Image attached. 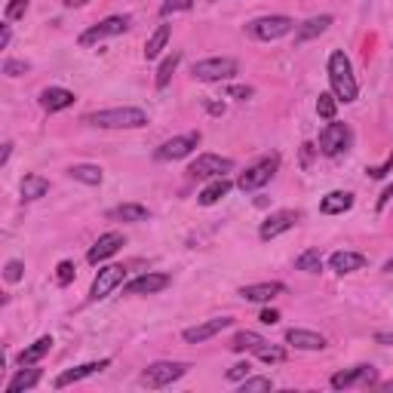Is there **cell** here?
Here are the masks:
<instances>
[{
	"label": "cell",
	"instance_id": "39",
	"mask_svg": "<svg viewBox=\"0 0 393 393\" xmlns=\"http://www.w3.org/2000/svg\"><path fill=\"white\" fill-rule=\"evenodd\" d=\"M22 274H25V265H22V261H6L3 265V280L6 283H19L22 280Z\"/></svg>",
	"mask_w": 393,
	"mask_h": 393
},
{
	"label": "cell",
	"instance_id": "51",
	"mask_svg": "<svg viewBox=\"0 0 393 393\" xmlns=\"http://www.w3.org/2000/svg\"><path fill=\"white\" fill-rule=\"evenodd\" d=\"M375 341H381V344H393V335H387V332H378V335H375Z\"/></svg>",
	"mask_w": 393,
	"mask_h": 393
},
{
	"label": "cell",
	"instance_id": "11",
	"mask_svg": "<svg viewBox=\"0 0 393 393\" xmlns=\"http://www.w3.org/2000/svg\"><path fill=\"white\" fill-rule=\"evenodd\" d=\"M200 144V133H188V135H175L163 142L157 151H154V160H160V163H169V160H181L188 157L191 151H194Z\"/></svg>",
	"mask_w": 393,
	"mask_h": 393
},
{
	"label": "cell",
	"instance_id": "30",
	"mask_svg": "<svg viewBox=\"0 0 393 393\" xmlns=\"http://www.w3.org/2000/svg\"><path fill=\"white\" fill-rule=\"evenodd\" d=\"M22 200H40V197H46L50 194V181L43 179V175H25V179H22Z\"/></svg>",
	"mask_w": 393,
	"mask_h": 393
},
{
	"label": "cell",
	"instance_id": "27",
	"mask_svg": "<svg viewBox=\"0 0 393 393\" xmlns=\"http://www.w3.org/2000/svg\"><path fill=\"white\" fill-rule=\"evenodd\" d=\"M265 344H267L265 338H261L258 332H249V329H243V332H237L234 338H230V350L234 353H258Z\"/></svg>",
	"mask_w": 393,
	"mask_h": 393
},
{
	"label": "cell",
	"instance_id": "53",
	"mask_svg": "<svg viewBox=\"0 0 393 393\" xmlns=\"http://www.w3.org/2000/svg\"><path fill=\"white\" fill-rule=\"evenodd\" d=\"M381 390H393V381H384V384H378Z\"/></svg>",
	"mask_w": 393,
	"mask_h": 393
},
{
	"label": "cell",
	"instance_id": "47",
	"mask_svg": "<svg viewBox=\"0 0 393 393\" xmlns=\"http://www.w3.org/2000/svg\"><path fill=\"white\" fill-rule=\"evenodd\" d=\"M10 40H13V31H10V25H3V31H0V50H6Z\"/></svg>",
	"mask_w": 393,
	"mask_h": 393
},
{
	"label": "cell",
	"instance_id": "6",
	"mask_svg": "<svg viewBox=\"0 0 393 393\" xmlns=\"http://www.w3.org/2000/svg\"><path fill=\"white\" fill-rule=\"evenodd\" d=\"M292 28H295V22L289 15H258L246 25V34L255 37V40H280Z\"/></svg>",
	"mask_w": 393,
	"mask_h": 393
},
{
	"label": "cell",
	"instance_id": "37",
	"mask_svg": "<svg viewBox=\"0 0 393 393\" xmlns=\"http://www.w3.org/2000/svg\"><path fill=\"white\" fill-rule=\"evenodd\" d=\"M255 357L261 359V363H283V359H286V350L283 348H271V344H265V348H261Z\"/></svg>",
	"mask_w": 393,
	"mask_h": 393
},
{
	"label": "cell",
	"instance_id": "3",
	"mask_svg": "<svg viewBox=\"0 0 393 393\" xmlns=\"http://www.w3.org/2000/svg\"><path fill=\"white\" fill-rule=\"evenodd\" d=\"M276 169H280V154H267V157H261L258 163H252L240 179H237V188H240L243 194H252V191L265 188V184L274 179Z\"/></svg>",
	"mask_w": 393,
	"mask_h": 393
},
{
	"label": "cell",
	"instance_id": "42",
	"mask_svg": "<svg viewBox=\"0 0 393 393\" xmlns=\"http://www.w3.org/2000/svg\"><path fill=\"white\" fill-rule=\"evenodd\" d=\"M249 375H252L249 363H237V366L228 369V381H243V378H249Z\"/></svg>",
	"mask_w": 393,
	"mask_h": 393
},
{
	"label": "cell",
	"instance_id": "31",
	"mask_svg": "<svg viewBox=\"0 0 393 393\" xmlns=\"http://www.w3.org/2000/svg\"><path fill=\"white\" fill-rule=\"evenodd\" d=\"M166 43H169V25H157V31H154V34L148 37V43H144V59L154 61L166 50Z\"/></svg>",
	"mask_w": 393,
	"mask_h": 393
},
{
	"label": "cell",
	"instance_id": "18",
	"mask_svg": "<svg viewBox=\"0 0 393 393\" xmlns=\"http://www.w3.org/2000/svg\"><path fill=\"white\" fill-rule=\"evenodd\" d=\"M77 102V96L71 89H61V87H46L40 92V105H43V111H50V114H56V111H65V107H71Z\"/></svg>",
	"mask_w": 393,
	"mask_h": 393
},
{
	"label": "cell",
	"instance_id": "12",
	"mask_svg": "<svg viewBox=\"0 0 393 393\" xmlns=\"http://www.w3.org/2000/svg\"><path fill=\"white\" fill-rule=\"evenodd\" d=\"M298 218H302V212H295V209H280V212L267 215L258 228V237L261 240H274V237H280V234H286V230L295 228Z\"/></svg>",
	"mask_w": 393,
	"mask_h": 393
},
{
	"label": "cell",
	"instance_id": "24",
	"mask_svg": "<svg viewBox=\"0 0 393 393\" xmlns=\"http://www.w3.org/2000/svg\"><path fill=\"white\" fill-rule=\"evenodd\" d=\"M329 25H332V15H313V19L302 22L295 31V43H307V40H313V37L326 34Z\"/></svg>",
	"mask_w": 393,
	"mask_h": 393
},
{
	"label": "cell",
	"instance_id": "2",
	"mask_svg": "<svg viewBox=\"0 0 393 393\" xmlns=\"http://www.w3.org/2000/svg\"><path fill=\"white\" fill-rule=\"evenodd\" d=\"M83 123L98 129H142L148 126V114L142 107H107V111H92Z\"/></svg>",
	"mask_w": 393,
	"mask_h": 393
},
{
	"label": "cell",
	"instance_id": "54",
	"mask_svg": "<svg viewBox=\"0 0 393 393\" xmlns=\"http://www.w3.org/2000/svg\"><path fill=\"white\" fill-rule=\"evenodd\" d=\"M212 3H218V0H212Z\"/></svg>",
	"mask_w": 393,
	"mask_h": 393
},
{
	"label": "cell",
	"instance_id": "10",
	"mask_svg": "<svg viewBox=\"0 0 393 393\" xmlns=\"http://www.w3.org/2000/svg\"><path fill=\"white\" fill-rule=\"evenodd\" d=\"M123 280H126V267L123 265L102 267V271L96 274V280H92V286H89V302H102V298H107L117 286H123Z\"/></svg>",
	"mask_w": 393,
	"mask_h": 393
},
{
	"label": "cell",
	"instance_id": "26",
	"mask_svg": "<svg viewBox=\"0 0 393 393\" xmlns=\"http://www.w3.org/2000/svg\"><path fill=\"white\" fill-rule=\"evenodd\" d=\"M230 188H234V184H230V181L225 179V175H221V179H212L203 191H200L197 203H200V206H215L221 197H228V194H230Z\"/></svg>",
	"mask_w": 393,
	"mask_h": 393
},
{
	"label": "cell",
	"instance_id": "41",
	"mask_svg": "<svg viewBox=\"0 0 393 393\" xmlns=\"http://www.w3.org/2000/svg\"><path fill=\"white\" fill-rule=\"evenodd\" d=\"M28 71V61H22V59H6L3 61V74L6 77H22Z\"/></svg>",
	"mask_w": 393,
	"mask_h": 393
},
{
	"label": "cell",
	"instance_id": "21",
	"mask_svg": "<svg viewBox=\"0 0 393 393\" xmlns=\"http://www.w3.org/2000/svg\"><path fill=\"white\" fill-rule=\"evenodd\" d=\"M286 341L298 350H322L326 348V338H322L320 332H311V329H289Z\"/></svg>",
	"mask_w": 393,
	"mask_h": 393
},
{
	"label": "cell",
	"instance_id": "1",
	"mask_svg": "<svg viewBox=\"0 0 393 393\" xmlns=\"http://www.w3.org/2000/svg\"><path fill=\"white\" fill-rule=\"evenodd\" d=\"M329 83H332V92H335L338 102H344V105L357 102V96H359L357 77H353L350 59L344 56L341 50H335L332 56H329Z\"/></svg>",
	"mask_w": 393,
	"mask_h": 393
},
{
	"label": "cell",
	"instance_id": "28",
	"mask_svg": "<svg viewBox=\"0 0 393 393\" xmlns=\"http://www.w3.org/2000/svg\"><path fill=\"white\" fill-rule=\"evenodd\" d=\"M68 175H71L74 181H80V184H89V188H96V184H102L105 179V172L98 166H92V163H74L71 169H68Z\"/></svg>",
	"mask_w": 393,
	"mask_h": 393
},
{
	"label": "cell",
	"instance_id": "22",
	"mask_svg": "<svg viewBox=\"0 0 393 393\" xmlns=\"http://www.w3.org/2000/svg\"><path fill=\"white\" fill-rule=\"evenodd\" d=\"M52 344H56V341H52V335L37 338L34 344H28V348L22 350L19 357H15V366H37V363H40V359L46 357V353L52 350Z\"/></svg>",
	"mask_w": 393,
	"mask_h": 393
},
{
	"label": "cell",
	"instance_id": "16",
	"mask_svg": "<svg viewBox=\"0 0 393 393\" xmlns=\"http://www.w3.org/2000/svg\"><path fill=\"white\" fill-rule=\"evenodd\" d=\"M230 317H218V320H206V322H197V326H191V329H184L181 338L188 344H203V341H209V338H215L218 332H225V329L230 326Z\"/></svg>",
	"mask_w": 393,
	"mask_h": 393
},
{
	"label": "cell",
	"instance_id": "19",
	"mask_svg": "<svg viewBox=\"0 0 393 393\" xmlns=\"http://www.w3.org/2000/svg\"><path fill=\"white\" fill-rule=\"evenodd\" d=\"M329 265H332L335 274H353V271H363L366 267V255L363 252H350V249H338L332 252V258H329Z\"/></svg>",
	"mask_w": 393,
	"mask_h": 393
},
{
	"label": "cell",
	"instance_id": "36",
	"mask_svg": "<svg viewBox=\"0 0 393 393\" xmlns=\"http://www.w3.org/2000/svg\"><path fill=\"white\" fill-rule=\"evenodd\" d=\"M188 10H194V0H163V3H160V15L188 13Z\"/></svg>",
	"mask_w": 393,
	"mask_h": 393
},
{
	"label": "cell",
	"instance_id": "13",
	"mask_svg": "<svg viewBox=\"0 0 393 393\" xmlns=\"http://www.w3.org/2000/svg\"><path fill=\"white\" fill-rule=\"evenodd\" d=\"M169 283H172L169 274L151 271V274H142V276H135V280L123 283V292H126V295H157V292H163Z\"/></svg>",
	"mask_w": 393,
	"mask_h": 393
},
{
	"label": "cell",
	"instance_id": "14",
	"mask_svg": "<svg viewBox=\"0 0 393 393\" xmlns=\"http://www.w3.org/2000/svg\"><path fill=\"white\" fill-rule=\"evenodd\" d=\"M375 378H378V369L375 366H353L348 372H335L332 375V387L335 390H344V387H353V384H363V387H372Z\"/></svg>",
	"mask_w": 393,
	"mask_h": 393
},
{
	"label": "cell",
	"instance_id": "5",
	"mask_svg": "<svg viewBox=\"0 0 393 393\" xmlns=\"http://www.w3.org/2000/svg\"><path fill=\"white\" fill-rule=\"evenodd\" d=\"M188 369H191L188 363H169V359H160V363H151L142 372V384L148 390H163L172 381L184 378V375H188Z\"/></svg>",
	"mask_w": 393,
	"mask_h": 393
},
{
	"label": "cell",
	"instance_id": "40",
	"mask_svg": "<svg viewBox=\"0 0 393 393\" xmlns=\"http://www.w3.org/2000/svg\"><path fill=\"white\" fill-rule=\"evenodd\" d=\"M71 280H74V265H71V261H59V267H56V283H59V286H68Z\"/></svg>",
	"mask_w": 393,
	"mask_h": 393
},
{
	"label": "cell",
	"instance_id": "43",
	"mask_svg": "<svg viewBox=\"0 0 393 393\" xmlns=\"http://www.w3.org/2000/svg\"><path fill=\"white\" fill-rule=\"evenodd\" d=\"M390 169H393V154H387V160H384L381 166H369V169H366V175H369V179H384V175H387Z\"/></svg>",
	"mask_w": 393,
	"mask_h": 393
},
{
	"label": "cell",
	"instance_id": "23",
	"mask_svg": "<svg viewBox=\"0 0 393 393\" xmlns=\"http://www.w3.org/2000/svg\"><path fill=\"white\" fill-rule=\"evenodd\" d=\"M43 378V372L40 369H34V366H19V372L10 378V384H6V393H22V390H31V387H37Z\"/></svg>",
	"mask_w": 393,
	"mask_h": 393
},
{
	"label": "cell",
	"instance_id": "32",
	"mask_svg": "<svg viewBox=\"0 0 393 393\" xmlns=\"http://www.w3.org/2000/svg\"><path fill=\"white\" fill-rule=\"evenodd\" d=\"M179 61H181V52H172V56H166L163 61H160V68H157V89H166L169 87V80H172V74H175V68H179Z\"/></svg>",
	"mask_w": 393,
	"mask_h": 393
},
{
	"label": "cell",
	"instance_id": "33",
	"mask_svg": "<svg viewBox=\"0 0 393 393\" xmlns=\"http://www.w3.org/2000/svg\"><path fill=\"white\" fill-rule=\"evenodd\" d=\"M295 271L320 274V271H322V255H320V249H304L302 255L295 258Z\"/></svg>",
	"mask_w": 393,
	"mask_h": 393
},
{
	"label": "cell",
	"instance_id": "52",
	"mask_svg": "<svg viewBox=\"0 0 393 393\" xmlns=\"http://www.w3.org/2000/svg\"><path fill=\"white\" fill-rule=\"evenodd\" d=\"M384 271H387V274H393V255H390L387 261H384Z\"/></svg>",
	"mask_w": 393,
	"mask_h": 393
},
{
	"label": "cell",
	"instance_id": "46",
	"mask_svg": "<svg viewBox=\"0 0 393 393\" xmlns=\"http://www.w3.org/2000/svg\"><path fill=\"white\" fill-rule=\"evenodd\" d=\"M390 200H393V184H387V188H384V194L378 197V209H387Z\"/></svg>",
	"mask_w": 393,
	"mask_h": 393
},
{
	"label": "cell",
	"instance_id": "25",
	"mask_svg": "<svg viewBox=\"0 0 393 393\" xmlns=\"http://www.w3.org/2000/svg\"><path fill=\"white\" fill-rule=\"evenodd\" d=\"M350 206H353V194H348V191H329V194L320 200L322 215H344Z\"/></svg>",
	"mask_w": 393,
	"mask_h": 393
},
{
	"label": "cell",
	"instance_id": "4",
	"mask_svg": "<svg viewBox=\"0 0 393 393\" xmlns=\"http://www.w3.org/2000/svg\"><path fill=\"white\" fill-rule=\"evenodd\" d=\"M237 71H240V65H237V59H230V56H212V59L194 61V68H191V74H194L197 80H203V83L230 80Z\"/></svg>",
	"mask_w": 393,
	"mask_h": 393
},
{
	"label": "cell",
	"instance_id": "38",
	"mask_svg": "<svg viewBox=\"0 0 393 393\" xmlns=\"http://www.w3.org/2000/svg\"><path fill=\"white\" fill-rule=\"evenodd\" d=\"M28 6H31V0H10V3H6V22L22 19V15L28 13Z\"/></svg>",
	"mask_w": 393,
	"mask_h": 393
},
{
	"label": "cell",
	"instance_id": "45",
	"mask_svg": "<svg viewBox=\"0 0 393 393\" xmlns=\"http://www.w3.org/2000/svg\"><path fill=\"white\" fill-rule=\"evenodd\" d=\"M230 98H240V102H246V98H252V87H230L228 89Z\"/></svg>",
	"mask_w": 393,
	"mask_h": 393
},
{
	"label": "cell",
	"instance_id": "15",
	"mask_svg": "<svg viewBox=\"0 0 393 393\" xmlns=\"http://www.w3.org/2000/svg\"><path fill=\"white\" fill-rule=\"evenodd\" d=\"M126 246V237L117 234V230H107V234H102L96 240V246L87 252V261L89 265H98V261H105V258H111V255H117V252Z\"/></svg>",
	"mask_w": 393,
	"mask_h": 393
},
{
	"label": "cell",
	"instance_id": "8",
	"mask_svg": "<svg viewBox=\"0 0 393 393\" xmlns=\"http://www.w3.org/2000/svg\"><path fill=\"white\" fill-rule=\"evenodd\" d=\"M129 28V15H107V19H102V22H96L92 28H87L80 34V46H96V43H102V40H107V37H117V34H123V31Z\"/></svg>",
	"mask_w": 393,
	"mask_h": 393
},
{
	"label": "cell",
	"instance_id": "17",
	"mask_svg": "<svg viewBox=\"0 0 393 393\" xmlns=\"http://www.w3.org/2000/svg\"><path fill=\"white\" fill-rule=\"evenodd\" d=\"M107 366H111V359H96V363H83V366H77V369H68V372H61L59 378L52 381V387H56V390H61V387H71V384L83 381V378H89V375L105 372Z\"/></svg>",
	"mask_w": 393,
	"mask_h": 393
},
{
	"label": "cell",
	"instance_id": "9",
	"mask_svg": "<svg viewBox=\"0 0 393 393\" xmlns=\"http://www.w3.org/2000/svg\"><path fill=\"white\" fill-rule=\"evenodd\" d=\"M234 169V160L230 157H221V154H200L194 163L188 166V175L191 179H221Z\"/></svg>",
	"mask_w": 393,
	"mask_h": 393
},
{
	"label": "cell",
	"instance_id": "20",
	"mask_svg": "<svg viewBox=\"0 0 393 393\" xmlns=\"http://www.w3.org/2000/svg\"><path fill=\"white\" fill-rule=\"evenodd\" d=\"M283 292H286V286H283V283H276V280H271V283H252V286H243L240 295L246 298V302L265 304V302H271V298L283 295Z\"/></svg>",
	"mask_w": 393,
	"mask_h": 393
},
{
	"label": "cell",
	"instance_id": "49",
	"mask_svg": "<svg viewBox=\"0 0 393 393\" xmlns=\"http://www.w3.org/2000/svg\"><path fill=\"white\" fill-rule=\"evenodd\" d=\"M10 154H13V142H3V151H0V166H6Z\"/></svg>",
	"mask_w": 393,
	"mask_h": 393
},
{
	"label": "cell",
	"instance_id": "35",
	"mask_svg": "<svg viewBox=\"0 0 393 393\" xmlns=\"http://www.w3.org/2000/svg\"><path fill=\"white\" fill-rule=\"evenodd\" d=\"M261 390H274V381L265 378V375H258V378H243L240 381V393H261Z\"/></svg>",
	"mask_w": 393,
	"mask_h": 393
},
{
	"label": "cell",
	"instance_id": "50",
	"mask_svg": "<svg viewBox=\"0 0 393 393\" xmlns=\"http://www.w3.org/2000/svg\"><path fill=\"white\" fill-rule=\"evenodd\" d=\"M61 3H65V6H71V10H77V6H87L89 0H61Z\"/></svg>",
	"mask_w": 393,
	"mask_h": 393
},
{
	"label": "cell",
	"instance_id": "29",
	"mask_svg": "<svg viewBox=\"0 0 393 393\" xmlns=\"http://www.w3.org/2000/svg\"><path fill=\"white\" fill-rule=\"evenodd\" d=\"M111 218L117 221H133V225H142V221L151 218V212L144 209L142 203H120L117 209H111Z\"/></svg>",
	"mask_w": 393,
	"mask_h": 393
},
{
	"label": "cell",
	"instance_id": "34",
	"mask_svg": "<svg viewBox=\"0 0 393 393\" xmlns=\"http://www.w3.org/2000/svg\"><path fill=\"white\" fill-rule=\"evenodd\" d=\"M335 111H338V98L335 92H320L317 98V114L322 120H335Z\"/></svg>",
	"mask_w": 393,
	"mask_h": 393
},
{
	"label": "cell",
	"instance_id": "7",
	"mask_svg": "<svg viewBox=\"0 0 393 393\" xmlns=\"http://www.w3.org/2000/svg\"><path fill=\"white\" fill-rule=\"evenodd\" d=\"M350 148V126L348 123H326V126L320 129V154H326V157H338V154H344Z\"/></svg>",
	"mask_w": 393,
	"mask_h": 393
},
{
	"label": "cell",
	"instance_id": "48",
	"mask_svg": "<svg viewBox=\"0 0 393 393\" xmlns=\"http://www.w3.org/2000/svg\"><path fill=\"white\" fill-rule=\"evenodd\" d=\"M206 111L218 117V114H225V102H206Z\"/></svg>",
	"mask_w": 393,
	"mask_h": 393
},
{
	"label": "cell",
	"instance_id": "44",
	"mask_svg": "<svg viewBox=\"0 0 393 393\" xmlns=\"http://www.w3.org/2000/svg\"><path fill=\"white\" fill-rule=\"evenodd\" d=\"M258 320L265 322V326H276V322H280V311L267 307V311H261V313H258Z\"/></svg>",
	"mask_w": 393,
	"mask_h": 393
}]
</instances>
